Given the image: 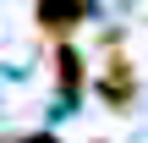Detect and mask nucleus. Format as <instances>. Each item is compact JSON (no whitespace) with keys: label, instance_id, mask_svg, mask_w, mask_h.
Masks as SVG:
<instances>
[{"label":"nucleus","instance_id":"nucleus-2","mask_svg":"<svg viewBox=\"0 0 148 143\" xmlns=\"http://www.w3.org/2000/svg\"><path fill=\"white\" fill-rule=\"evenodd\" d=\"M55 77H60V88H66V94H77V88H82V55H77L71 44H60V55H55Z\"/></svg>","mask_w":148,"mask_h":143},{"label":"nucleus","instance_id":"nucleus-1","mask_svg":"<svg viewBox=\"0 0 148 143\" xmlns=\"http://www.w3.org/2000/svg\"><path fill=\"white\" fill-rule=\"evenodd\" d=\"M38 28L44 33H55V39H66L77 22H88V11H82V0H38Z\"/></svg>","mask_w":148,"mask_h":143}]
</instances>
